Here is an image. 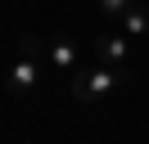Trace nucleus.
I'll list each match as a JSON object with an SVG mask.
<instances>
[{
  "label": "nucleus",
  "instance_id": "obj_1",
  "mask_svg": "<svg viewBox=\"0 0 149 144\" xmlns=\"http://www.w3.org/2000/svg\"><path fill=\"white\" fill-rule=\"evenodd\" d=\"M41 72H45V41H41L36 32H27L18 41V59H14L9 77H5V90L9 95H32V90L41 86Z\"/></svg>",
  "mask_w": 149,
  "mask_h": 144
},
{
  "label": "nucleus",
  "instance_id": "obj_2",
  "mask_svg": "<svg viewBox=\"0 0 149 144\" xmlns=\"http://www.w3.org/2000/svg\"><path fill=\"white\" fill-rule=\"evenodd\" d=\"M122 81H127V68L104 63V68H91V72H72L68 90H72V99H81V104H100V99H109Z\"/></svg>",
  "mask_w": 149,
  "mask_h": 144
},
{
  "label": "nucleus",
  "instance_id": "obj_3",
  "mask_svg": "<svg viewBox=\"0 0 149 144\" xmlns=\"http://www.w3.org/2000/svg\"><path fill=\"white\" fill-rule=\"evenodd\" d=\"M95 50H100V59L104 63H127V54H131V41L127 36H100V41H95Z\"/></svg>",
  "mask_w": 149,
  "mask_h": 144
},
{
  "label": "nucleus",
  "instance_id": "obj_4",
  "mask_svg": "<svg viewBox=\"0 0 149 144\" xmlns=\"http://www.w3.org/2000/svg\"><path fill=\"white\" fill-rule=\"evenodd\" d=\"M50 68L77 72V45H72V41H50Z\"/></svg>",
  "mask_w": 149,
  "mask_h": 144
},
{
  "label": "nucleus",
  "instance_id": "obj_5",
  "mask_svg": "<svg viewBox=\"0 0 149 144\" xmlns=\"http://www.w3.org/2000/svg\"><path fill=\"white\" fill-rule=\"evenodd\" d=\"M145 32H149V9L145 5L127 9V14H122V36H145Z\"/></svg>",
  "mask_w": 149,
  "mask_h": 144
},
{
  "label": "nucleus",
  "instance_id": "obj_6",
  "mask_svg": "<svg viewBox=\"0 0 149 144\" xmlns=\"http://www.w3.org/2000/svg\"><path fill=\"white\" fill-rule=\"evenodd\" d=\"M140 0H100V14H109V18H122L127 9H136Z\"/></svg>",
  "mask_w": 149,
  "mask_h": 144
}]
</instances>
